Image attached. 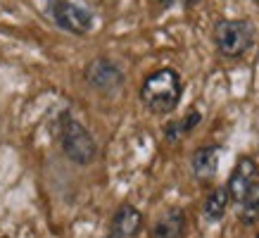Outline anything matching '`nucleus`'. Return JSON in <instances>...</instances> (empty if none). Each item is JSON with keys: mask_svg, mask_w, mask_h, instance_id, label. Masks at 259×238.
Listing matches in <instances>:
<instances>
[{"mask_svg": "<svg viewBox=\"0 0 259 238\" xmlns=\"http://www.w3.org/2000/svg\"><path fill=\"white\" fill-rule=\"evenodd\" d=\"M183 98V79L174 67L150 71L141 84V100L152 114H171Z\"/></svg>", "mask_w": 259, "mask_h": 238, "instance_id": "f257e3e1", "label": "nucleus"}, {"mask_svg": "<svg viewBox=\"0 0 259 238\" xmlns=\"http://www.w3.org/2000/svg\"><path fill=\"white\" fill-rule=\"evenodd\" d=\"M57 138H60V148H62L64 157L79 167L91 165L98 155V143L91 136L79 119H74L69 112L64 110L57 122Z\"/></svg>", "mask_w": 259, "mask_h": 238, "instance_id": "f03ea898", "label": "nucleus"}, {"mask_svg": "<svg viewBox=\"0 0 259 238\" xmlns=\"http://www.w3.org/2000/svg\"><path fill=\"white\" fill-rule=\"evenodd\" d=\"M254 24L247 19H219L214 24V46L221 57L238 60L254 46Z\"/></svg>", "mask_w": 259, "mask_h": 238, "instance_id": "7ed1b4c3", "label": "nucleus"}, {"mask_svg": "<svg viewBox=\"0 0 259 238\" xmlns=\"http://www.w3.org/2000/svg\"><path fill=\"white\" fill-rule=\"evenodd\" d=\"M46 12L57 29H62L71 36H86L93 29L91 10L81 8L71 0H46Z\"/></svg>", "mask_w": 259, "mask_h": 238, "instance_id": "20e7f679", "label": "nucleus"}, {"mask_svg": "<svg viewBox=\"0 0 259 238\" xmlns=\"http://www.w3.org/2000/svg\"><path fill=\"white\" fill-rule=\"evenodd\" d=\"M83 79L93 91L112 95L124 86V71L110 57H93L83 69Z\"/></svg>", "mask_w": 259, "mask_h": 238, "instance_id": "39448f33", "label": "nucleus"}, {"mask_svg": "<svg viewBox=\"0 0 259 238\" xmlns=\"http://www.w3.org/2000/svg\"><path fill=\"white\" fill-rule=\"evenodd\" d=\"M257 183H259V165L252 157H240L238 165L233 167V172H231L228 183H226L231 203L240 205V203L247 198V193H250Z\"/></svg>", "mask_w": 259, "mask_h": 238, "instance_id": "423d86ee", "label": "nucleus"}, {"mask_svg": "<svg viewBox=\"0 0 259 238\" xmlns=\"http://www.w3.org/2000/svg\"><path fill=\"white\" fill-rule=\"evenodd\" d=\"M186 226H188L186 212L181 207H169L150 226L148 238H183L186 236Z\"/></svg>", "mask_w": 259, "mask_h": 238, "instance_id": "0eeeda50", "label": "nucleus"}, {"mask_svg": "<svg viewBox=\"0 0 259 238\" xmlns=\"http://www.w3.org/2000/svg\"><path fill=\"white\" fill-rule=\"evenodd\" d=\"M219 145H202L193 152L190 157V172L197 181H209L214 179L217 169H219Z\"/></svg>", "mask_w": 259, "mask_h": 238, "instance_id": "6e6552de", "label": "nucleus"}, {"mask_svg": "<svg viewBox=\"0 0 259 238\" xmlns=\"http://www.w3.org/2000/svg\"><path fill=\"white\" fill-rule=\"evenodd\" d=\"M143 229V212L134 205H121L112 217V231L119 238H134Z\"/></svg>", "mask_w": 259, "mask_h": 238, "instance_id": "1a4fd4ad", "label": "nucleus"}, {"mask_svg": "<svg viewBox=\"0 0 259 238\" xmlns=\"http://www.w3.org/2000/svg\"><path fill=\"white\" fill-rule=\"evenodd\" d=\"M231 205V195H228L226 186H219V188H212L207 193V198L202 203V214L207 222H221L226 217V210Z\"/></svg>", "mask_w": 259, "mask_h": 238, "instance_id": "9d476101", "label": "nucleus"}, {"mask_svg": "<svg viewBox=\"0 0 259 238\" xmlns=\"http://www.w3.org/2000/svg\"><path fill=\"white\" fill-rule=\"evenodd\" d=\"M202 122V114L197 110L188 112L186 117H181L176 119V122H169L164 127V136H166V141H179V138H183V136H188L193 129L197 127Z\"/></svg>", "mask_w": 259, "mask_h": 238, "instance_id": "9b49d317", "label": "nucleus"}, {"mask_svg": "<svg viewBox=\"0 0 259 238\" xmlns=\"http://www.w3.org/2000/svg\"><path fill=\"white\" fill-rule=\"evenodd\" d=\"M238 214L243 224H254L259 219V183L247 193V198L238 205Z\"/></svg>", "mask_w": 259, "mask_h": 238, "instance_id": "f8f14e48", "label": "nucleus"}, {"mask_svg": "<svg viewBox=\"0 0 259 238\" xmlns=\"http://www.w3.org/2000/svg\"><path fill=\"white\" fill-rule=\"evenodd\" d=\"M157 3L162 10H171V8H190V5H195L200 0H157Z\"/></svg>", "mask_w": 259, "mask_h": 238, "instance_id": "ddd939ff", "label": "nucleus"}, {"mask_svg": "<svg viewBox=\"0 0 259 238\" xmlns=\"http://www.w3.org/2000/svg\"><path fill=\"white\" fill-rule=\"evenodd\" d=\"M105 238H119V236H114V233H110V236H105Z\"/></svg>", "mask_w": 259, "mask_h": 238, "instance_id": "4468645a", "label": "nucleus"}, {"mask_svg": "<svg viewBox=\"0 0 259 238\" xmlns=\"http://www.w3.org/2000/svg\"><path fill=\"white\" fill-rule=\"evenodd\" d=\"M254 3H259V0H254Z\"/></svg>", "mask_w": 259, "mask_h": 238, "instance_id": "2eb2a0df", "label": "nucleus"}, {"mask_svg": "<svg viewBox=\"0 0 259 238\" xmlns=\"http://www.w3.org/2000/svg\"><path fill=\"white\" fill-rule=\"evenodd\" d=\"M257 238H259V233H257Z\"/></svg>", "mask_w": 259, "mask_h": 238, "instance_id": "dca6fc26", "label": "nucleus"}]
</instances>
